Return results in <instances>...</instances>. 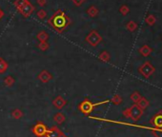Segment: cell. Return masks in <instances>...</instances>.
<instances>
[{
    "instance_id": "cell-15",
    "label": "cell",
    "mask_w": 162,
    "mask_h": 137,
    "mask_svg": "<svg viewBox=\"0 0 162 137\" xmlns=\"http://www.w3.org/2000/svg\"><path fill=\"white\" fill-rule=\"evenodd\" d=\"M151 131L155 137H162V129H152Z\"/></svg>"
},
{
    "instance_id": "cell-18",
    "label": "cell",
    "mask_w": 162,
    "mask_h": 137,
    "mask_svg": "<svg viewBox=\"0 0 162 137\" xmlns=\"http://www.w3.org/2000/svg\"><path fill=\"white\" fill-rule=\"evenodd\" d=\"M5 70H6V63H4L2 60V62H0V73L5 72Z\"/></svg>"
},
{
    "instance_id": "cell-9",
    "label": "cell",
    "mask_w": 162,
    "mask_h": 137,
    "mask_svg": "<svg viewBox=\"0 0 162 137\" xmlns=\"http://www.w3.org/2000/svg\"><path fill=\"white\" fill-rule=\"evenodd\" d=\"M136 105L141 109V110H146L148 107H149V105H150V102H149V100L146 98V97H141L139 99V101L136 103Z\"/></svg>"
},
{
    "instance_id": "cell-14",
    "label": "cell",
    "mask_w": 162,
    "mask_h": 137,
    "mask_svg": "<svg viewBox=\"0 0 162 137\" xmlns=\"http://www.w3.org/2000/svg\"><path fill=\"white\" fill-rule=\"evenodd\" d=\"M142 96L140 95V93H138V91H134V93L131 94V96H130V98H131V100L135 103V104H136V103L139 101V99Z\"/></svg>"
},
{
    "instance_id": "cell-1",
    "label": "cell",
    "mask_w": 162,
    "mask_h": 137,
    "mask_svg": "<svg viewBox=\"0 0 162 137\" xmlns=\"http://www.w3.org/2000/svg\"><path fill=\"white\" fill-rule=\"evenodd\" d=\"M109 102H110V100H105V101L98 102V103H93L91 100L86 98L78 105L77 109L80 112H82L84 114V115H89V114H91L96 107L104 105V104H106V103H109Z\"/></svg>"
},
{
    "instance_id": "cell-17",
    "label": "cell",
    "mask_w": 162,
    "mask_h": 137,
    "mask_svg": "<svg viewBox=\"0 0 162 137\" xmlns=\"http://www.w3.org/2000/svg\"><path fill=\"white\" fill-rule=\"evenodd\" d=\"M155 21H156V19L152 15H150V17L147 18V23H148L149 25H154L155 24Z\"/></svg>"
},
{
    "instance_id": "cell-12",
    "label": "cell",
    "mask_w": 162,
    "mask_h": 137,
    "mask_svg": "<svg viewBox=\"0 0 162 137\" xmlns=\"http://www.w3.org/2000/svg\"><path fill=\"white\" fill-rule=\"evenodd\" d=\"M110 101L114 105H120L122 103V101H123V99H122V97L119 94H114Z\"/></svg>"
},
{
    "instance_id": "cell-10",
    "label": "cell",
    "mask_w": 162,
    "mask_h": 137,
    "mask_svg": "<svg viewBox=\"0 0 162 137\" xmlns=\"http://www.w3.org/2000/svg\"><path fill=\"white\" fill-rule=\"evenodd\" d=\"M10 114H12L13 118H15V119H16V120H18V119H20V118H22L23 115H24L23 111L21 110H19V109H15V110H13L12 112H10Z\"/></svg>"
},
{
    "instance_id": "cell-8",
    "label": "cell",
    "mask_w": 162,
    "mask_h": 137,
    "mask_svg": "<svg viewBox=\"0 0 162 137\" xmlns=\"http://www.w3.org/2000/svg\"><path fill=\"white\" fill-rule=\"evenodd\" d=\"M53 121H55L56 124L60 125V124H63L65 121H66V116L64 115V113L58 111L55 114V116H53Z\"/></svg>"
},
{
    "instance_id": "cell-19",
    "label": "cell",
    "mask_w": 162,
    "mask_h": 137,
    "mask_svg": "<svg viewBox=\"0 0 162 137\" xmlns=\"http://www.w3.org/2000/svg\"><path fill=\"white\" fill-rule=\"evenodd\" d=\"M101 58L104 59V60H108L109 59V55L107 54V52H103V54L101 55Z\"/></svg>"
},
{
    "instance_id": "cell-11",
    "label": "cell",
    "mask_w": 162,
    "mask_h": 137,
    "mask_svg": "<svg viewBox=\"0 0 162 137\" xmlns=\"http://www.w3.org/2000/svg\"><path fill=\"white\" fill-rule=\"evenodd\" d=\"M152 52H153V50L151 49L149 46H147V45H145V46H143V47L139 50V52L141 53L143 56H145V57H147V56H149L151 53H152Z\"/></svg>"
},
{
    "instance_id": "cell-4",
    "label": "cell",
    "mask_w": 162,
    "mask_h": 137,
    "mask_svg": "<svg viewBox=\"0 0 162 137\" xmlns=\"http://www.w3.org/2000/svg\"><path fill=\"white\" fill-rule=\"evenodd\" d=\"M155 73V68L150 62H145L139 68V73L142 74L145 78H148Z\"/></svg>"
},
{
    "instance_id": "cell-16",
    "label": "cell",
    "mask_w": 162,
    "mask_h": 137,
    "mask_svg": "<svg viewBox=\"0 0 162 137\" xmlns=\"http://www.w3.org/2000/svg\"><path fill=\"white\" fill-rule=\"evenodd\" d=\"M14 82H15V80H14V79L12 78V77H10V76L7 77V78L5 79V81H4L5 85H6V86H8V87H10V86H13Z\"/></svg>"
},
{
    "instance_id": "cell-13",
    "label": "cell",
    "mask_w": 162,
    "mask_h": 137,
    "mask_svg": "<svg viewBox=\"0 0 162 137\" xmlns=\"http://www.w3.org/2000/svg\"><path fill=\"white\" fill-rule=\"evenodd\" d=\"M38 78L41 80L42 82H44V83H46V82H48L49 80L52 78V76L48 73H46V72H43L39 76H38Z\"/></svg>"
},
{
    "instance_id": "cell-6",
    "label": "cell",
    "mask_w": 162,
    "mask_h": 137,
    "mask_svg": "<svg viewBox=\"0 0 162 137\" xmlns=\"http://www.w3.org/2000/svg\"><path fill=\"white\" fill-rule=\"evenodd\" d=\"M44 137H68V136L64 132H62L57 126H52V128L48 130V132Z\"/></svg>"
},
{
    "instance_id": "cell-2",
    "label": "cell",
    "mask_w": 162,
    "mask_h": 137,
    "mask_svg": "<svg viewBox=\"0 0 162 137\" xmlns=\"http://www.w3.org/2000/svg\"><path fill=\"white\" fill-rule=\"evenodd\" d=\"M123 115L127 118L132 119L133 121H138L144 114V110L140 109L136 104L132 105L130 108L123 110Z\"/></svg>"
},
{
    "instance_id": "cell-5",
    "label": "cell",
    "mask_w": 162,
    "mask_h": 137,
    "mask_svg": "<svg viewBox=\"0 0 162 137\" xmlns=\"http://www.w3.org/2000/svg\"><path fill=\"white\" fill-rule=\"evenodd\" d=\"M150 123L153 125V129H162V110H158L155 115L151 118Z\"/></svg>"
},
{
    "instance_id": "cell-7",
    "label": "cell",
    "mask_w": 162,
    "mask_h": 137,
    "mask_svg": "<svg viewBox=\"0 0 162 137\" xmlns=\"http://www.w3.org/2000/svg\"><path fill=\"white\" fill-rule=\"evenodd\" d=\"M52 105L56 109L61 110L67 105V100L65 98H63L62 96H57L52 100Z\"/></svg>"
},
{
    "instance_id": "cell-3",
    "label": "cell",
    "mask_w": 162,
    "mask_h": 137,
    "mask_svg": "<svg viewBox=\"0 0 162 137\" xmlns=\"http://www.w3.org/2000/svg\"><path fill=\"white\" fill-rule=\"evenodd\" d=\"M48 130H49V128L44 123L41 122V121H38L34 127L31 128V132L34 133L36 137H44L47 134Z\"/></svg>"
}]
</instances>
